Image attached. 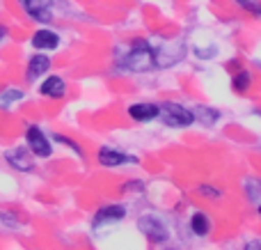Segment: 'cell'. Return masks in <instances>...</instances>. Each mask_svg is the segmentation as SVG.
Segmentation results:
<instances>
[{"label": "cell", "mask_w": 261, "mask_h": 250, "mask_svg": "<svg viewBox=\"0 0 261 250\" xmlns=\"http://www.w3.org/2000/svg\"><path fill=\"white\" fill-rule=\"evenodd\" d=\"M236 3H241V5H245V3H248V0H236Z\"/></svg>", "instance_id": "603a6c76"}, {"label": "cell", "mask_w": 261, "mask_h": 250, "mask_svg": "<svg viewBox=\"0 0 261 250\" xmlns=\"http://www.w3.org/2000/svg\"><path fill=\"white\" fill-rule=\"evenodd\" d=\"M245 250H261V239H254V241H250Z\"/></svg>", "instance_id": "44dd1931"}, {"label": "cell", "mask_w": 261, "mask_h": 250, "mask_svg": "<svg viewBox=\"0 0 261 250\" xmlns=\"http://www.w3.org/2000/svg\"><path fill=\"white\" fill-rule=\"evenodd\" d=\"M193 113H195V119H199V122L206 124V127H213V124L220 119V113H218L216 108H208V106H197Z\"/></svg>", "instance_id": "5bb4252c"}, {"label": "cell", "mask_w": 261, "mask_h": 250, "mask_svg": "<svg viewBox=\"0 0 261 250\" xmlns=\"http://www.w3.org/2000/svg\"><path fill=\"white\" fill-rule=\"evenodd\" d=\"M122 67L126 69V71H133V73L151 71L153 67H158L156 51H151L144 41H140V39L133 41V48L122 58Z\"/></svg>", "instance_id": "6da1fadb"}, {"label": "cell", "mask_w": 261, "mask_h": 250, "mask_svg": "<svg viewBox=\"0 0 261 250\" xmlns=\"http://www.w3.org/2000/svg\"><path fill=\"white\" fill-rule=\"evenodd\" d=\"M50 69V58L48 55H44V53H37V55H32L30 60H28V69H25V78L30 83H35L37 78H41L46 71Z\"/></svg>", "instance_id": "30bf717a"}, {"label": "cell", "mask_w": 261, "mask_h": 250, "mask_svg": "<svg viewBox=\"0 0 261 250\" xmlns=\"http://www.w3.org/2000/svg\"><path fill=\"white\" fill-rule=\"evenodd\" d=\"M39 92L44 96H50V99H62L67 94V83H64L62 76H48L39 85Z\"/></svg>", "instance_id": "8fae6325"}, {"label": "cell", "mask_w": 261, "mask_h": 250, "mask_svg": "<svg viewBox=\"0 0 261 250\" xmlns=\"http://www.w3.org/2000/svg\"><path fill=\"white\" fill-rule=\"evenodd\" d=\"M122 191H124V193H130V191H133V193H140V191H144V184H142V182H126V184L122 186Z\"/></svg>", "instance_id": "ffe728a7"}, {"label": "cell", "mask_w": 261, "mask_h": 250, "mask_svg": "<svg viewBox=\"0 0 261 250\" xmlns=\"http://www.w3.org/2000/svg\"><path fill=\"white\" fill-rule=\"evenodd\" d=\"M32 46L37 51H53L60 46V37L53 30H48V28H41V30H37L32 35Z\"/></svg>", "instance_id": "7c38bea8"}, {"label": "cell", "mask_w": 261, "mask_h": 250, "mask_svg": "<svg viewBox=\"0 0 261 250\" xmlns=\"http://www.w3.org/2000/svg\"><path fill=\"white\" fill-rule=\"evenodd\" d=\"M3 37H7V28L0 26V39H3Z\"/></svg>", "instance_id": "7402d4cb"}, {"label": "cell", "mask_w": 261, "mask_h": 250, "mask_svg": "<svg viewBox=\"0 0 261 250\" xmlns=\"http://www.w3.org/2000/svg\"><path fill=\"white\" fill-rule=\"evenodd\" d=\"M161 119L165 127L170 129H186L190 127V124L195 122V113L193 110H188L186 106L181 104H163L161 106Z\"/></svg>", "instance_id": "7a4b0ae2"}, {"label": "cell", "mask_w": 261, "mask_h": 250, "mask_svg": "<svg viewBox=\"0 0 261 250\" xmlns=\"http://www.w3.org/2000/svg\"><path fill=\"white\" fill-rule=\"evenodd\" d=\"M96 159H99V163L103 168H117V165H124V163H135L133 156L124 154L122 149H115V147H101Z\"/></svg>", "instance_id": "8992f818"}, {"label": "cell", "mask_w": 261, "mask_h": 250, "mask_svg": "<svg viewBox=\"0 0 261 250\" xmlns=\"http://www.w3.org/2000/svg\"><path fill=\"white\" fill-rule=\"evenodd\" d=\"M126 216V209L124 205H106L96 211L94 216V228H101V225H113V223H119V220Z\"/></svg>", "instance_id": "ba28073f"}, {"label": "cell", "mask_w": 261, "mask_h": 250, "mask_svg": "<svg viewBox=\"0 0 261 250\" xmlns=\"http://www.w3.org/2000/svg\"><path fill=\"white\" fill-rule=\"evenodd\" d=\"M53 140H55V142H60V145H64V147H69V149H73L78 156H81V159H83V156H85V154H83V147L78 145L76 140H71V138L62 136V133H53Z\"/></svg>", "instance_id": "ac0fdd59"}, {"label": "cell", "mask_w": 261, "mask_h": 250, "mask_svg": "<svg viewBox=\"0 0 261 250\" xmlns=\"http://www.w3.org/2000/svg\"><path fill=\"white\" fill-rule=\"evenodd\" d=\"M259 216H261V202H259Z\"/></svg>", "instance_id": "cb8c5ba5"}, {"label": "cell", "mask_w": 261, "mask_h": 250, "mask_svg": "<svg viewBox=\"0 0 261 250\" xmlns=\"http://www.w3.org/2000/svg\"><path fill=\"white\" fill-rule=\"evenodd\" d=\"M23 99V92L16 90V87H7V90L0 92V106L3 108H9L12 104H16V101Z\"/></svg>", "instance_id": "2e32d148"}, {"label": "cell", "mask_w": 261, "mask_h": 250, "mask_svg": "<svg viewBox=\"0 0 261 250\" xmlns=\"http://www.w3.org/2000/svg\"><path fill=\"white\" fill-rule=\"evenodd\" d=\"M190 230H193L195 237H206V234L211 232V220H208V216L204 214V211L193 214V218H190Z\"/></svg>", "instance_id": "4fadbf2b"}, {"label": "cell", "mask_w": 261, "mask_h": 250, "mask_svg": "<svg viewBox=\"0 0 261 250\" xmlns=\"http://www.w3.org/2000/svg\"><path fill=\"white\" fill-rule=\"evenodd\" d=\"M197 191H199V195H204V197H211V200H220V197H222V191H220V188H216V186H208V184H202V186H199Z\"/></svg>", "instance_id": "d6986e66"}, {"label": "cell", "mask_w": 261, "mask_h": 250, "mask_svg": "<svg viewBox=\"0 0 261 250\" xmlns=\"http://www.w3.org/2000/svg\"><path fill=\"white\" fill-rule=\"evenodd\" d=\"M25 142H28V147H30L32 154L39 156V159H48V156L53 154V145H50L48 136H46V133L37 127V124H30V127H28Z\"/></svg>", "instance_id": "3957f363"}, {"label": "cell", "mask_w": 261, "mask_h": 250, "mask_svg": "<svg viewBox=\"0 0 261 250\" xmlns=\"http://www.w3.org/2000/svg\"><path fill=\"white\" fill-rule=\"evenodd\" d=\"M5 159H7V163L12 165L14 170H18V172H32V170H35V161L28 154L25 147H14V149H9L7 154H5Z\"/></svg>", "instance_id": "52a82bcc"}, {"label": "cell", "mask_w": 261, "mask_h": 250, "mask_svg": "<svg viewBox=\"0 0 261 250\" xmlns=\"http://www.w3.org/2000/svg\"><path fill=\"white\" fill-rule=\"evenodd\" d=\"M18 5L23 7V12L37 23H48L53 18V0H18Z\"/></svg>", "instance_id": "5b68a950"}, {"label": "cell", "mask_w": 261, "mask_h": 250, "mask_svg": "<svg viewBox=\"0 0 261 250\" xmlns=\"http://www.w3.org/2000/svg\"><path fill=\"white\" fill-rule=\"evenodd\" d=\"M245 188H248V191H245V193H248V200L257 205L259 197H261V179L248 177V179H245Z\"/></svg>", "instance_id": "e0dca14e"}, {"label": "cell", "mask_w": 261, "mask_h": 250, "mask_svg": "<svg viewBox=\"0 0 261 250\" xmlns=\"http://www.w3.org/2000/svg\"><path fill=\"white\" fill-rule=\"evenodd\" d=\"M250 85H252V76H250V71H245V69L234 73V78H231V87H234V92H239V94L248 92Z\"/></svg>", "instance_id": "9a60e30c"}, {"label": "cell", "mask_w": 261, "mask_h": 250, "mask_svg": "<svg viewBox=\"0 0 261 250\" xmlns=\"http://www.w3.org/2000/svg\"><path fill=\"white\" fill-rule=\"evenodd\" d=\"M138 230L149 239L151 243H165L167 241V228L156 218V216H140Z\"/></svg>", "instance_id": "277c9868"}, {"label": "cell", "mask_w": 261, "mask_h": 250, "mask_svg": "<svg viewBox=\"0 0 261 250\" xmlns=\"http://www.w3.org/2000/svg\"><path fill=\"white\" fill-rule=\"evenodd\" d=\"M128 117L135 122H153L161 117V106L158 104H133L128 106Z\"/></svg>", "instance_id": "9c48e42d"}]
</instances>
